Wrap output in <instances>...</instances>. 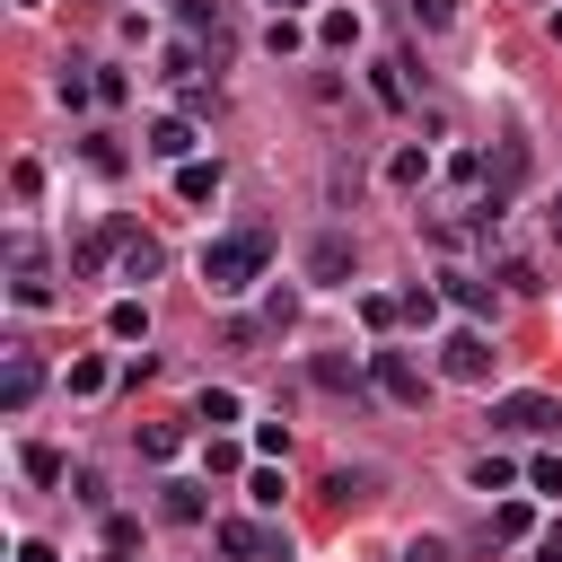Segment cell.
Returning <instances> with one entry per match:
<instances>
[{"instance_id":"obj_39","label":"cell","mask_w":562,"mask_h":562,"mask_svg":"<svg viewBox=\"0 0 562 562\" xmlns=\"http://www.w3.org/2000/svg\"><path fill=\"white\" fill-rule=\"evenodd\" d=\"M553 44H562V9H553Z\"/></svg>"},{"instance_id":"obj_13","label":"cell","mask_w":562,"mask_h":562,"mask_svg":"<svg viewBox=\"0 0 562 562\" xmlns=\"http://www.w3.org/2000/svg\"><path fill=\"white\" fill-rule=\"evenodd\" d=\"M158 518L193 527V518H202V483H158Z\"/></svg>"},{"instance_id":"obj_12","label":"cell","mask_w":562,"mask_h":562,"mask_svg":"<svg viewBox=\"0 0 562 562\" xmlns=\"http://www.w3.org/2000/svg\"><path fill=\"white\" fill-rule=\"evenodd\" d=\"M316 44H325V53H351V44H360V9H325V18H316Z\"/></svg>"},{"instance_id":"obj_16","label":"cell","mask_w":562,"mask_h":562,"mask_svg":"<svg viewBox=\"0 0 562 562\" xmlns=\"http://www.w3.org/2000/svg\"><path fill=\"white\" fill-rule=\"evenodd\" d=\"M299 44H307V26H299V18H272V26H263V53H272V61H290Z\"/></svg>"},{"instance_id":"obj_19","label":"cell","mask_w":562,"mask_h":562,"mask_svg":"<svg viewBox=\"0 0 562 562\" xmlns=\"http://www.w3.org/2000/svg\"><path fill=\"white\" fill-rule=\"evenodd\" d=\"M395 307H404V325H439V290H422V281H413Z\"/></svg>"},{"instance_id":"obj_23","label":"cell","mask_w":562,"mask_h":562,"mask_svg":"<svg viewBox=\"0 0 562 562\" xmlns=\"http://www.w3.org/2000/svg\"><path fill=\"white\" fill-rule=\"evenodd\" d=\"M527 527H536V509H527V501H501V509H492V536H509V544H518Z\"/></svg>"},{"instance_id":"obj_3","label":"cell","mask_w":562,"mask_h":562,"mask_svg":"<svg viewBox=\"0 0 562 562\" xmlns=\"http://www.w3.org/2000/svg\"><path fill=\"white\" fill-rule=\"evenodd\" d=\"M369 386H378L386 404H422V395H430V378L413 369V351H369Z\"/></svg>"},{"instance_id":"obj_15","label":"cell","mask_w":562,"mask_h":562,"mask_svg":"<svg viewBox=\"0 0 562 562\" xmlns=\"http://www.w3.org/2000/svg\"><path fill=\"white\" fill-rule=\"evenodd\" d=\"M422 176H430V149H413V140H404V149L386 158V184H404V193H413Z\"/></svg>"},{"instance_id":"obj_35","label":"cell","mask_w":562,"mask_h":562,"mask_svg":"<svg viewBox=\"0 0 562 562\" xmlns=\"http://www.w3.org/2000/svg\"><path fill=\"white\" fill-rule=\"evenodd\" d=\"M18 562H53V544H44V536H26V544H18Z\"/></svg>"},{"instance_id":"obj_36","label":"cell","mask_w":562,"mask_h":562,"mask_svg":"<svg viewBox=\"0 0 562 562\" xmlns=\"http://www.w3.org/2000/svg\"><path fill=\"white\" fill-rule=\"evenodd\" d=\"M536 562H562V527H553V536H536Z\"/></svg>"},{"instance_id":"obj_21","label":"cell","mask_w":562,"mask_h":562,"mask_svg":"<svg viewBox=\"0 0 562 562\" xmlns=\"http://www.w3.org/2000/svg\"><path fill=\"white\" fill-rule=\"evenodd\" d=\"M202 465H211V474H237V465H246V448H237V439H220V430H211V439H202Z\"/></svg>"},{"instance_id":"obj_26","label":"cell","mask_w":562,"mask_h":562,"mask_svg":"<svg viewBox=\"0 0 562 562\" xmlns=\"http://www.w3.org/2000/svg\"><path fill=\"white\" fill-rule=\"evenodd\" d=\"M404 9H413V26H457L465 0H404Z\"/></svg>"},{"instance_id":"obj_18","label":"cell","mask_w":562,"mask_h":562,"mask_svg":"<svg viewBox=\"0 0 562 562\" xmlns=\"http://www.w3.org/2000/svg\"><path fill=\"white\" fill-rule=\"evenodd\" d=\"M448 299H457L465 316H492V281H465V272H448Z\"/></svg>"},{"instance_id":"obj_29","label":"cell","mask_w":562,"mask_h":562,"mask_svg":"<svg viewBox=\"0 0 562 562\" xmlns=\"http://www.w3.org/2000/svg\"><path fill=\"white\" fill-rule=\"evenodd\" d=\"M105 378H114V369H105V360H70V395H97V386H105Z\"/></svg>"},{"instance_id":"obj_7","label":"cell","mask_w":562,"mask_h":562,"mask_svg":"<svg viewBox=\"0 0 562 562\" xmlns=\"http://www.w3.org/2000/svg\"><path fill=\"white\" fill-rule=\"evenodd\" d=\"M44 395V360L26 351V342H9V369H0V413H26Z\"/></svg>"},{"instance_id":"obj_5","label":"cell","mask_w":562,"mask_h":562,"mask_svg":"<svg viewBox=\"0 0 562 562\" xmlns=\"http://www.w3.org/2000/svg\"><path fill=\"white\" fill-rule=\"evenodd\" d=\"M211 544H220L228 562H255V553H263V562H290V536H263L255 518H220V527H211Z\"/></svg>"},{"instance_id":"obj_38","label":"cell","mask_w":562,"mask_h":562,"mask_svg":"<svg viewBox=\"0 0 562 562\" xmlns=\"http://www.w3.org/2000/svg\"><path fill=\"white\" fill-rule=\"evenodd\" d=\"M299 9H307V0H272V18H299Z\"/></svg>"},{"instance_id":"obj_2","label":"cell","mask_w":562,"mask_h":562,"mask_svg":"<svg viewBox=\"0 0 562 562\" xmlns=\"http://www.w3.org/2000/svg\"><path fill=\"white\" fill-rule=\"evenodd\" d=\"M439 369H448L457 386H483V378H492V334H483V325H457V334L439 342Z\"/></svg>"},{"instance_id":"obj_9","label":"cell","mask_w":562,"mask_h":562,"mask_svg":"<svg viewBox=\"0 0 562 562\" xmlns=\"http://www.w3.org/2000/svg\"><path fill=\"white\" fill-rule=\"evenodd\" d=\"M149 158L184 167V158H193V114H167V123H149Z\"/></svg>"},{"instance_id":"obj_32","label":"cell","mask_w":562,"mask_h":562,"mask_svg":"<svg viewBox=\"0 0 562 562\" xmlns=\"http://www.w3.org/2000/svg\"><path fill=\"white\" fill-rule=\"evenodd\" d=\"M255 448L263 457H290V422H255Z\"/></svg>"},{"instance_id":"obj_14","label":"cell","mask_w":562,"mask_h":562,"mask_svg":"<svg viewBox=\"0 0 562 562\" xmlns=\"http://www.w3.org/2000/svg\"><path fill=\"white\" fill-rule=\"evenodd\" d=\"M105 334H114V342H140V334H149V307H140V299H114V307H105Z\"/></svg>"},{"instance_id":"obj_1","label":"cell","mask_w":562,"mask_h":562,"mask_svg":"<svg viewBox=\"0 0 562 562\" xmlns=\"http://www.w3.org/2000/svg\"><path fill=\"white\" fill-rule=\"evenodd\" d=\"M255 272H263V228H237V237H211V246H202V281H211V299H237Z\"/></svg>"},{"instance_id":"obj_27","label":"cell","mask_w":562,"mask_h":562,"mask_svg":"<svg viewBox=\"0 0 562 562\" xmlns=\"http://www.w3.org/2000/svg\"><path fill=\"white\" fill-rule=\"evenodd\" d=\"M290 316H299V299H290V290H272V299H263V334H290Z\"/></svg>"},{"instance_id":"obj_17","label":"cell","mask_w":562,"mask_h":562,"mask_svg":"<svg viewBox=\"0 0 562 562\" xmlns=\"http://www.w3.org/2000/svg\"><path fill=\"white\" fill-rule=\"evenodd\" d=\"M158 272V237H123V281H149Z\"/></svg>"},{"instance_id":"obj_8","label":"cell","mask_w":562,"mask_h":562,"mask_svg":"<svg viewBox=\"0 0 562 562\" xmlns=\"http://www.w3.org/2000/svg\"><path fill=\"white\" fill-rule=\"evenodd\" d=\"M307 281H351V237H342V228H325V237L307 246Z\"/></svg>"},{"instance_id":"obj_40","label":"cell","mask_w":562,"mask_h":562,"mask_svg":"<svg viewBox=\"0 0 562 562\" xmlns=\"http://www.w3.org/2000/svg\"><path fill=\"white\" fill-rule=\"evenodd\" d=\"M26 9H35V0H26Z\"/></svg>"},{"instance_id":"obj_10","label":"cell","mask_w":562,"mask_h":562,"mask_svg":"<svg viewBox=\"0 0 562 562\" xmlns=\"http://www.w3.org/2000/svg\"><path fill=\"white\" fill-rule=\"evenodd\" d=\"M176 193L184 202H220V158H184L176 167Z\"/></svg>"},{"instance_id":"obj_34","label":"cell","mask_w":562,"mask_h":562,"mask_svg":"<svg viewBox=\"0 0 562 562\" xmlns=\"http://www.w3.org/2000/svg\"><path fill=\"white\" fill-rule=\"evenodd\" d=\"M404 562H448V544H439V536H413V544H404Z\"/></svg>"},{"instance_id":"obj_25","label":"cell","mask_w":562,"mask_h":562,"mask_svg":"<svg viewBox=\"0 0 562 562\" xmlns=\"http://www.w3.org/2000/svg\"><path fill=\"white\" fill-rule=\"evenodd\" d=\"M316 386H334V395H360V369H351V360H316Z\"/></svg>"},{"instance_id":"obj_11","label":"cell","mask_w":562,"mask_h":562,"mask_svg":"<svg viewBox=\"0 0 562 562\" xmlns=\"http://www.w3.org/2000/svg\"><path fill=\"white\" fill-rule=\"evenodd\" d=\"M237 413H246V404H237V386H202V395H193V422H202V430H228Z\"/></svg>"},{"instance_id":"obj_4","label":"cell","mask_w":562,"mask_h":562,"mask_svg":"<svg viewBox=\"0 0 562 562\" xmlns=\"http://www.w3.org/2000/svg\"><path fill=\"white\" fill-rule=\"evenodd\" d=\"M492 430L544 439V430H562V404H553V395H501V404H492Z\"/></svg>"},{"instance_id":"obj_24","label":"cell","mask_w":562,"mask_h":562,"mask_svg":"<svg viewBox=\"0 0 562 562\" xmlns=\"http://www.w3.org/2000/svg\"><path fill=\"white\" fill-rule=\"evenodd\" d=\"M369 88H378V105H404V61H378Z\"/></svg>"},{"instance_id":"obj_33","label":"cell","mask_w":562,"mask_h":562,"mask_svg":"<svg viewBox=\"0 0 562 562\" xmlns=\"http://www.w3.org/2000/svg\"><path fill=\"white\" fill-rule=\"evenodd\" d=\"M527 483L536 492H562V457H527Z\"/></svg>"},{"instance_id":"obj_37","label":"cell","mask_w":562,"mask_h":562,"mask_svg":"<svg viewBox=\"0 0 562 562\" xmlns=\"http://www.w3.org/2000/svg\"><path fill=\"white\" fill-rule=\"evenodd\" d=\"M544 228H553V237H562V193H544Z\"/></svg>"},{"instance_id":"obj_6","label":"cell","mask_w":562,"mask_h":562,"mask_svg":"<svg viewBox=\"0 0 562 562\" xmlns=\"http://www.w3.org/2000/svg\"><path fill=\"white\" fill-rule=\"evenodd\" d=\"M9 290H18V307H53V281H44V246L35 237H9Z\"/></svg>"},{"instance_id":"obj_30","label":"cell","mask_w":562,"mask_h":562,"mask_svg":"<svg viewBox=\"0 0 562 562\" xmlns=\"http://www.w3.org/2000/svg\"><path fill=\"white\" fill-rule=\"evenodd\" d=\"M246 492H255L263 509H281V465H255V474H246Z\"/></svg>"},{"instance_id":"obj_28","label":"cell","mask_w":562,"mask_h":562,"mask_svg":"<svg viewBox=\"0 0 562 562\" xmlns=\"http://www.w3.org/2000/svg\"><path fill=\"white\" fill-rule=\"evenodd\" d=\"M395 316H404V307H395V299H378V290H369V299H360V325H369V334H386V325H395Z\"/></svg>"},{"instance_id":"obj_20","label":"cell","mask_w":562,"mask_h":562,"mask_svg":"<svg viewBox=\"0 0 562 562\" xmlns=\"http://www.w3.org/2000/svg\"><path fill=\"white\" fill-rule=\"evenodd\" d=\"M176 448H184V430H176V422H149V430H140V457H158V465H167Z\"/></svg>"},{"instance_id":"obj_22","label":"cell","mask_w":562,"mask_h":562,"mask_svg":"<svg viewBox=\"0 0 562 562\" xmlns=\"http://www.w3.org/2000/svg\"><path fill=\"white\" fill-rule=\"evenodd\" d=\"M509 483H518L509 457H474V492H509Z\"/></svg>"},{"instance_id":"obj_31","label":"cell","mask_w":562,"mask_h":562,"mask_svg":"<svg viewBox=\"0 0 562 562\" xmlns=\"http://www.w3.org/2000/svg\"><path fill=\"white\" fill-rule=\"evenodd\" d=\"M9 184H18V202H35V193H44V167H35V158H18V167H9Z\"/></svg>"}]
</instances>
